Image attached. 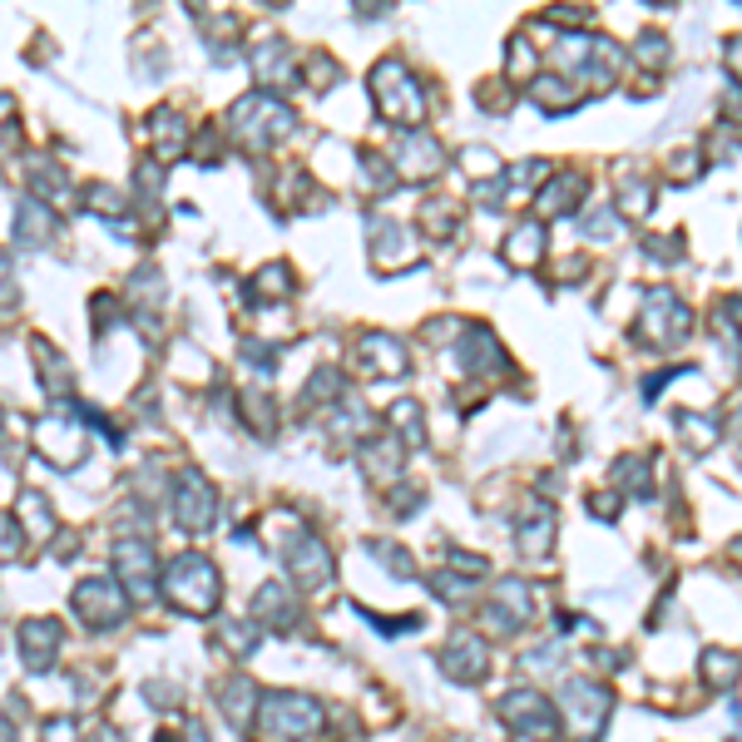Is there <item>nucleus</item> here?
I'll use <instances>...</instances> for the list:
<instances>
[{
  "label": "nucleus",
  "mask_w": 742,
  "mask_h": 742,
  "mask_svg": "<svg viewBox=\"0 0 742 742\" xmlns=\"http://www.w3.org/2000/svg\"><path fill=\"white\" fill-rule=\"evenodd\" d=\"M164 594L188 613V619H208L218 609V594H223V579H218L213 560L208 554H174L164 569Z\"/></svg>",
  "instance_id": "nucleus-1"
},
{
  "label": "nucleus",
  "mask_w": 742,
  "mask_h": 742,
  "mask_svg": "<svg viewBox=\"0 0 742 742\" xmlns=\"http://www.w3.org/2000/svg\"><path fill=\"white\" fill-rule=\"evenodd\" d=\"M228 134H233L243 148L263 154V148H273L277 139L292 134V109H287L283 99H273L267 89H257V95H243V99L233 104V114H228Z\"/></svg>",
  "instance_id": "nucleus-2"
},
{
  "label": "nucleus",
  "mask_w": 742,
  "mask_h": 742,
  "mask_svg": "<svg viewBox=\"0 0 742 742\" xmlns=\"http://www.w3.org/2000/svg\"><path fill=\"white\" fill-rule=\"evenodd\" d=\"M372 89H376V104H381V114L391 119L401 134H411L416 124L425 119V89L421 79L406 69V59H381V65L372 69Z\"/></svg>",
  "instance_id": "nucleus-3"
},
{
  "label": "nucleus",
  "mask_w": 742,
  "mask_h": 742,
  "mask_svg": "<svg viewBox=\"0 0 742 742\" xmlns=\"http://www.w3.org/2000/svg\"><path fill=\"white\" fill-rule=\"evenodd\" d=\"M257 718H263V732L277 742H307L322 732V702L307 698V693H292V688H277V693H263L257 702Z\"/></svg>",
  "instance_id": "nucleus-4"
},
{
  "label": "nucleus",
  "mask_w": 742,
  "mask_h": 742,
  "mask_svg": "<svg viewBox=\"0 0 742 742\" xmlns=\"http://www.w3.org/2000/svg\"><path fill=\"white\" fill-rule=\"evenodd\" d=\"M500 718H505V728H514L520 738H530V742H554L560 738V712H554V702L544 698V693H534V688L505 693Z\"/></svg>",
  "instance_id": "nucleus-5"
},
{
  "label": "nucleus",
  "mask_w": 742,
  "mask_h": 742,
  "mask_svg": "<svg viewBox=\"0 0 742 742\" xmlns=\"http://www.w3.org/2000/svg\"><path fill=\"white\" fill-rule=\"evenodd\" d=\"M114 584L129 594V603H148L158 594V564L148 540H119L114 544Z\"/></svg>",
  "instance_id": "nucleus-6"
},
{
  "label": "nucleus",
  "mask_w": 742,
  "mask_h": 742,
  "mask_svg": "<svg viewBox=\"0 0 742 742\" xmlns=\"http://www.w3.org/2000/svg\"><path fill=\"white\" fill-rule=\"evenodd\" d=\"M688 332H693V312L678 302V292H673V287H653V292L643 297L639 336H649V342H658V346H673Z\"/></svg>",
  "instance_id": "nucleus-7"
},
{
  "label": "nucleus",
  "mask_w": 742,
  "mask_h": 742,
  "mask_svg": "<svg viewBox=\"0 0 742 742\" xmlns=\"http://www.w3.org/2000/svg\"><path fill=\"white\" fill-rule=\"evenodd\" d=\"M69 599H75V613H79V619H85L95 633L119 629V623H124V613H129V594L119 589L114 579H79Z\"/></svg>",
  "instance_id": "nucleus-8"
},
{
  "label": "nucleus",
  "mask_w": 742,
  "mask_h": 742,
  "mask_svg": "<svg viewBox=\"0 0 742 742\" xmlns=\"http://www.w3.org/2000/svg\"><path fill=\"white\" fill-rule=\"evenodd\" d=\"M609 708H613V698L603 683H594V678L564 683V718H569L574 738H599L603 722H609Z\"/></svg>",
  "instance_id": "nucleus-9"
},
{
  "label": "nucleus",
  "mask_w": 742,
  "mask_h": 742,
  "mask_svg": "<svg viewBox=\"0 0 742 742\" xmlns=\"http://www.w3.org/2000/svg\"><path fill=\"white\" fill-rule=\"evenodd\" d=\"M174 520L188 534H208L218 520V490L198 470H184L174 485Z\"/></svg>",
  "instance_id": "nucleus-10"
},
{
  "label": "nucleus",
  "mask_w": 742,
  "mask_h": 742,
  "mask_svg": "<svg viewBox=\"0 0 742 742\" xmlns=\"http://www.w3.org/2000/svg\"><path fill=\"white\" fill-rule=\"evenodd\" d=\"M287 574L297 579V589H307V594H317L322 584H332V574H336V564H332V550H326L317 534H292V544H287Z\"/></svg>",
  "instance_id": "nucleus-11"
},
{
  "label": "nucleus",
  "mask_w": 742,
  "mask_h": 742,
  "mask_svg": "<svg viewBox=\"0 0 742 742\" xmlns=\"http://www.w3.org/2000/svg\"><path fill=\"white\" fill-rule=\"evenodd\" d=\"M30 445H35L45 461H55V465H79L85 461V431L69 425L65 416H45V421L30 425Z\"/></svg>",
  "instance_id": "nucleus-12"
},
{
  "label": "nucleus",
  "mask_w": 742,
  "mask_h": 742,
  "mask_svg": "<svg viewBox=\"0 0 742 742\" xmlns=\"http://www.w3.org/2000/svg\"><path fill=\"white\" fill-rule=\"evenodd\" d=\"M59 643H65V623L59 619H25L20 623V663H25L30 673L55 668Z\"/></svg>",
  "instance_id": "nucleus-13"
},
{
  "label": "nucleus",
  "mask_w": 742,
  "mask_h": 742,
  "mask_svg": "<svg viewBox=\"0 0 742 742\" xmlns=\"http://www.w3.org/2000/svg\"><path fill=\"white\" fill-rule=\"evenodd\" d=\"M441 668H445V678H455V683H480L485 673H490V649H485V639H475V633H451L441 649Z\"/></svg>",
  "instance_id": "nucleus-14"
},
{
  "label": "nucleus",
  "mask_w": 742,
  "mask_h": 742,
  "mask_svg": "<svg viewBox=\"0 0 742 742\" xmlns=\"http://www.w3.org/2000/svg\"><path fill=\"white\" fill-rule=\"evenodd\" d=\"M372 263L381 267V273H401V267H416L421 263V247L411 243V233H406L401 223H391V218H372Z\"/></svg>",
  "instance_id": "nucleus-15"
},
{
  "label": "nucleus",
  "mask_w": 742,
  "mask_h": 742,
  "mask_svg": "<svg viewBox=\"0 0 742 742\" xmlns=\"http://www.w3.org/2000/svg\"><path fill=\"white\" fill-rule=\"evenodd\" d=\"M530 589H524L520 579H505L500 594H495L490 603H485V629L490 633H514L524 619H530Z\"/></svg>",
  "instance_id": "nucleus-16"
},
{
  "label": "nucleus",
  "mask_w": 742,
  "mask_h": 742,
  "mask_svg": "<svg viewBox=\"0 0 742 742\" xmlns=\"http://www.w3.org/2000/svg\"><path fill=\"white\" fill-rule=\"evenodd\" d=\"M356 366L366 376H406V346L386 332H366L356 342Z\"/></svg>",
  "instance_id": "nucleus-17"
},
{
  "label": "nucleus",
  "mask_w": 742,
  "mask_h": 742,
  "mask_svg": "<svg viewBox=\"0 0 742 742\" xmlns=\"http://www.w3.org/2000/svg\"><path fill=\"white\" fill-rule=\"evenodd\" d=\"M584 193H589V178H584V168H564V174H554V178H544V184H540L534 208H540L544 218H560V213H569Z\"/></svg>",
  "instance_id": "nucleus-18"
},
{
  "label": "nucleus",
  "mask_w": 742,
  "mask_h": 742,
  "mask_svg": "<svg viewBox=\"0 0 742 742\" xmlns=\"http://www.w3.org/2000/svg\"><path fill=\"white\" fill-rule=\"evenodd\" d=\"M396 164H401L406 178H431V174H441V144L425 129L396 134Z\"/></svg>",
  "instance_id": "nucleus-19"
},
{
  "label": "nucleus",
  "mask_w": 742,
  "mask_h": 742,
  "mask_svg": "<svg viewBox=\"0 0 742 742\" xmlns=\"http://www.w3.org/2000/svg\"><path fill=\"white\" fill-rule=\"evenodd\" d=\"M253 619L263 623V629L283 633V629H292V623L302 619V603H297L292 589H283V584H263L257 599H253Z\"/></svg>",
  "instance_id": "nucleus-20"
},
{
  "label": "nucleus",
  "mask_w": 742,
  "mask_h": 742,
  "mask_svg": "<svg viewBox=\"0 0 742 742\" xmlns=\"http://www.w3.org/2000/svg\"><path fill=\"white\" fill-rule=\"evenodd\" d=\"M257 702H263V693H257L253 678H243V673H233L228 683H218V708L228 712V722H233L237 732H247V722L257 718Z\"/></svg>",
  "instance_id": "nucleus-21"
},
{
  "label": "nucleus",
  "mask_w": 742,
  "mask_h": 742,
  "mask_svg": "<svg viewBox=\"0 0 742 742\" xmlns=\"http://www.w3.org/2000/svg\"><path fill=\"white\" fill-rule=\"evenodd\" d=\"M15 514H20V534H25L30 544H45V540H55V510H49V500L40 490H20V505H15Z\"/></svg>",
  "instance_id": "nucleus-22"
},
{
  "label": "nucleus",
  "mask_w": 742,
  "mask_h": 742,
  "mask_svg": "<svg viewBox=\"0 0 742 742\" xmlns=\"http://www.w3.org/2000/svg\"><path fill=\"white\" fill-rule=\"evenodd\" d=\"M461 356H465V372H505V352L490 326H470L461 336Z\"/></svg>",
  "instance_id": "nucleus-23"
},
{
  "label": "nucleus",
  "mask_w": 742,
  "mask_h": 742,
  "mask_svg": "<svg viewBox=\"0 0 742 742\" xmlns=\"http://www.w3.org/2000/svg\"><path fill=\"white\" fill-rule=\"evenodd\" d=\"M148 139H154V154L164 158H178L188 148V124L174 114V109H154V119H148Z\"/></svg>",
  "instance_id": "nucleus-24"
},
{
  "label": "nucleus",
  "mask_w": 742,
  "mask_h": 742,
  "mask_svg": "<svg viewBox=\"0 0 742 742\" xmlns=\"http://www.w3.org/2000/svg\"><path fill=\"white\" fill-rule=\"evenodd\" d=\"M534 104H540L544 114H569V109L584 104V85H569V79H560V75H540L534 79Z\"/></svg>",
  "instance_id": "nucleus-25"
},
{
  "label": "nucleus",
  "mask_w": 742,
  "mask_h": 742,
  "mask_svg": "<svg viewBox=\"0 0 742 742\" xmlns=\"http://www.w3.org/2000/svg\"><path fill=\"white\" fill-rule=\"evenodd\" d=\"M362 470L372 475V480L391 485L396 475H401V441H396V435H381V441H366V445H362Z\"/></svg>",
  "instance_id": "nucleus-26"
},
{
  "label": "nucleus",
  "mask_w": 742,
  "mask_h": 742,
  "mask_svg": "<svg viewBox=\"0 0 742 742\" xmlns=\"http://www.w3.org/2000/svg\"><path fill=\"white\" fill-rule=\"evenodd\" d=\"M554 544V514H530V520H520V530H514V550H520V560L540 564L544 554H550Z\"/></svg>",
  "instance_id": "nucleus-27"
},
{
  "label": "nucleus",
  "mask_w": 742,
  "mask_h": 742,
  "mask_svg": "<svg viewBox=\"0 0 742 742\" xmlns=\"http://www.w3.org/2000/svg\"><path fill=\"white\" fill-rule=\"evenodd\" d=\"M253 69L257 79H267V85H292V49H287V40H267V45L253 49Z\"/></svg>",
  "instance_id": "nucleus-28"
},
{
  "label": "nucleus",
  "mask_w": 742,
  "mask_h": 742,
  "mask_svg": "<svg viewBox=\"0 0 742 742\" xmlns=\"http://www.w3.org/2000/svg\"><path fill=\"white\" fill-rule=\"evenodd\" d=\"M30 352L40 356V386H45L49 396H65V391H69V366H65V356H59L55 346L45 342V336H35V342H30Z\"/></svg>",
  "instance_id": "nucleus-29"
},
{
  "label": "nucleus",
  "mask_w": 742,
  "mask_h": 742,
  "mask_svg": "<svg viewBox=\"0 0 742 742\" xmlns=\"http://www.w3.org/2000/svg\"><path fill=\"white\" fill-rule=\"evenodd\" d=\"M505 257H510L514 267H534L544 257V228L540 223H520L510 233V243H505Z\"/></svg>",
  "instance_id": "nucleus-30"
},
{
  "label": "nucleus",
  "mask_w": 742,
  "mask_h": 742,
  "mask_svg": "<svg viewBox=\"0 0 742 742\" xmlns=\"http://www.w3.org/2000/svg\"><path fill=\"white\" fill-rule=\"evenodd\" d=\"M698 668L708 673L712 688H732V683L742 678V658H738V653H728V649H702Z\"/></svg>",
  "instance_id": "nucleus-31"
},
{
  "label": "nucleus",
  "mask_w": 742,
  "mask_h": 742,
  "mask_svg": "<svg viewBox=\"0 0 742 742\" xmlns=\"http://www.w3.org/2000/svg\"><path fill=\"white\" fill-rule=\"evenodd\" d=\"M386 425H396L401 431V445H421L425 441V416L416 401H396L391 411H386Z\"/></svg>",
  "instance_id": "nucleus-32"
},
{
  "label": "nucleus",
  "mask_w": 742,
  "mask_h": 742,
  "mask_svg": "<svg viewBox=\"0 0 742 742\" xmlns=\"http://www.w3.org/2000/svg\"><path fill=\"white\" fill-rule=\"evenodd\" d=\"M15 228H20V237H30V243L40 247V243L49 237V228H55V218H49V208L40 203V198H25V203H20Z\"/></svg>",
  "instance_id": "nucleus-33"
},
{
  "label": "nucleus",
  "mask_w": 742,
  "mask_h": 742,
  "mask_svg": "<svg viewBox=\"0 0 742 742\" xmlns=\"http://www.w3.org/2000/svg\"><path fill=\"white\" fill-rule=\"evenodd\" d=\"M619 208H623L629 218H643V213L653 208V188L643 184L639 174H619Z\"/></svg>",
  "instance_id": "nucleus-34"
},
{
  "label": "nucleus",
  "mask_w": 742,
  "mask_h": 742,
  "mask_svg": "<svg viewBox=\"0 0 742 742\" xmlns=\"http://www.w3.org/2000/svg\"><path fill=\"white\" fill-rule=\"evenodd\" d=\"M253 292H257V297H273V302H277V297L292 292V273H287L283 263L263 267V273H257V287H253Z\"/></svg>",
  "instance_id": "nucleus-35"
},
{
  "label": "nucleus",
  "mask_w": 742,
  "mask_h": 742,
  "mask_svg": "<svg viewBox=\"0 0 742 742\" xmlns=\"http://www.w3.org/2000/svg\"><path fill=\"white\" fill-rule=\"evenodd\" d=\"M372 554H381V564L396 574V579H416V564L406 550H396V544H386V540H372Z\"/></svg>",
  "instance_id": "nucleus-36"
},
{
  "label": "nucleus",
  "mask_w": 742,
  "mask_h": 742,
  "mask_svg": "<svg viewBox=\"0 0 742 742\" xmlns=\"http://www.w3.org/2000/svg\"><path fill=\"white\" fill-rule=\"evenodd\" d=\"M461 168H470V178L490 184V178L500 174V158H495L490 148H465V154H461Z\"/></svg>",
  "instance_id": "nucleus-37"
},
{
  "label": "nucleus",
  "mask_w": 742,
  "mask_h": 742,
  "mask_svg": "<svg viewBox=\"0 0 742 742\" xmlns=\"http://www.w3.org/2000/svg\"><path fill=\"white\" fill-rule=\"evenodd\" d=\"M421 223L431 228L435 237H445V233L455 228V203H451V198H435L431 208H421Z\"/></svg>",
  "instance_id": "nucleus-38"
},
{
  "label": "nucleus",
  "mask_w": 742,
  "mask_h": 742,
  "mask_svg": "<svg viewBox=\"0 0 742 742\" xmlns=\"http://www.w3.org/2000/svg\"><path fill=\"white\" fill-rule=\"evenodd\" d=\"M505 69H510V79H530V69H534V49H530V40H524V35H514V40H510V59H505Z\"/></svg>",
  "instance_id": "nucleus-39"
},
{
  "label": "nucleus",
  "mask_w": 742,
  "mask_h": 742,
  "mask_svg": "<svg viewBox=\"0 0 742 742\" xmlns=\"http://www.w3.org/2000/svg\"><path fill=\"white\" fill-rule=\"evenodd\" d=\"M243 416L253 421L257 435H273V406H263V396H257V391L243 396Z\"/></svg>",
  "instance_id": "nucleus-40"
},
{
  "label": "nucleus",
  "mask_w": 742,
  "mask_h": 742,
  "mask_svg": "<svg viewBox=\"0 0 742 742\" xmlns=\"http://www.w3.org/2000/svg\"><path fill=\"white\" fill-rule=\"evenodd\" d=\"M633 59H643L649 69L668 65V40H663V35H643V40H639V49H633Z\"/></svg>",
  "instance_id": "nucleus-41"
},
{
  "label": "nucleus",
  "mask_w": 742,
  "mask_h": 742,
  "mask_svg": "<svg viewBox=\"0 0 742 742\" xmlns=\"http://www.w3.org/2000/svg\"><path fill=\"white\" fill-rule=\"evenodd\" d=\"M218 639H223V649H233L237 658H247V653L257 649V639H253V629H247V623H228Z\"/></svg>",
  "instance_id": "nucleus-42"
},
{
  "label": "nucleus",
  "mask_w": 742,
  "mask_h": 742,
  "mask_svg": "<svg viewBox=\"0 0 742 742\" xmlns=\"http://www.w3.org/2000/svg\"><path fill=\"white\" fill-rule=\"evenodd\" d=\"M678 431L688 435V445H712V441H718V425L698 421V416H678Z\"/></svg>",
  "instance_id": "nucleus-43"
},
{
  "label": "nucleus",
  "mask_w": 742,
  "mask_h": 742,
  "mask_svg": "<svg viewBox=\"0 0 742 742\" xmlns=\"http://www.w3.org/2000/svg\"><path fill=\"white\" fill-rule=\"evenodd\" d=\"M560 658H564L560 643H550V649H530L524 653V673H554L560 668Z\"/></svg>",
  "instance_id": "nucleus-44"
},
{
  "label": "nucleus",
  "mask_w": 742,
  "mask_h": 742,
  "mask_svg": "<svg viewBox=\"0 0 742 742\" xmlns=\"http://www.w3.org/2000/svg\"><path fill=\"white\" fill-rule=\"evenodd\" d=\"M20 540H25V534H20V524H10V514H0V564H10L20 554Z\"/></svg>",
  "instance_id": "nucleus-45"
},
{
  "label": "nucleus",
  "mask_w": 742,
  "mask_h": 742,
  "mask_svg": "<svg viewBox=\"0 0 742 742\" xmlns=\"http://www.w3.org/2000/svg\"><path fill=\"white\" fill-rule=\"evenodd\" d=\"M693 174H698V154H693V148L673 154V164H668V184H688Z\"/></svg>",
  "instance_id": "nucleus-46"
},
{
  "label": "nucleus",
  "mask_w": 742,
  "mask_h": 742,
  "mask_svg": "<svg viewBox=\"0 0 742 742\" xmlns=\"http://www.w3.org/2000/svg\"><path fill=\"white\" fill-rule=\"evenodd\" d=\"M40 742H79V732L69 718H49L45 728H40Z\"/></svg>",
  "instance_id": "nucleus-47"
},
{
  "label": "nucleus",
  "mask_w": 742,
  "mask_h": 742,
  "mask_svg": "<svg viewBox=\"0 0 742 742\" xmlns=\"http://www.w3.org/2000/svg\"><path fill=\"white\" fill-rule=\"evenodd\" d=\"M89 208H99V213H124L119 193H114V188H104V184H95V188H89Z\"/></svg>",
  "instance_id": "nucleus-48"
},
{
  "label": "nucleus",
  "mask_w": 742,
  "mask_h": 742,
  "mask_svg": "<svg viewBox=\"0 0 742 742\" xmlns=\"http://www.w3.org/2000/svg\"><path fill=\"white\" fill-rule=\"evenodd\" d=\"M544 20H550V25H589V10L564 5V10H544Z\"/></svg>",
  "instance_id": "nucleus-49"
},
{
  "label": "nucleus",
  "mask_w": 742,
  "mask_h": 742,
  "mask_svg": "<svg viewBox=\"0 0 742 742\" xmlns=\"http://www.w3.org/2000/svg\"><path fill=\"white\" fill-rule=\"evenodd\" d=\"M0 302H15V287H10V257L0 253Z\"/></svg>",
  "instance_id": "nucleus-50"
},
{
  "label": "nucleus",
  "mask_w": 742,
  "mask_h": 742,
  "mask_svg": "<svg viewBox=\"0 0 742 742\" xmlns=\"http://www.w3.org/2000/svg\"><path fill=\"white\" fill-rule=\"evenodd\" d=\"M609 228H613V218H609V208H599V213H589V233H609Z\"/></svg>",
  "instance_id": "nucleus-51"
},
{
  "label": "nucleus",
  "mask_w": 742,
  "mask_h": 742,
  "mask_svg": "<svg viewBox=\"0 0 742 742\" xmlns=\"http://www.w3.org/2000/svg\"><path fill=\"white\" fill-rule=\"evenodd\" d=\"M89 742H124V732H119V728H109V722H99V728L89 732Z\"/></svg>",
  "instance_id": "nucleus-52"
},
{
  "label": "nucleus",
  "mask_w": 742,
  "mask_h": 742,
  "mask_svg": "<svg viewBox=\"0 0 742 742\" xmlns=\"http://www.w3.org/2000/svg\"><path fill=\"white\" fill-rule=\"evenodd\" d=\"M728 69L742 79V40H728Z\"/></svg>",
  "instance_id": "nucleus-53"
},
{
  "label": "nucleus",
  "mask_w": 742,
  "mask_h": 742,
  "mask_svg": "<svg viewBox=\"0 0 742 742\" xmlns=\"http://www.w3.org/2000/svg\"><path fill=\"white\" fill-rule=\"evenodd\" d=\"M184 742H208V732H203V722H188V728H184Z\"/></svg>",
  "instance_id": "nucleus-54"
},
{
  "label": "nucleus",
  "mask_w": 742,
  "mask_h": 742,
  "mask_svg": "<svg viewBox=\"0 0 742 742\" xmlns=\"http://www.w3.org/2000/svg\"><path fill=\"white\" fill-rule=\"evenodd\" d=\"M0 742H15V728H10V718H0Z\"/></svg>",
  "instance_id": "nucleus-55"
},
{
  "label": "nucleus",
  "mask_w": 742,
  "mask_h": 742,
  "mask_svg": "<svg viewBox=\"0 0 742 742\" xmlns=\"http://www.w3.org/2000/svg\"><path fill=\"white\" fill-rule=\"evenodd\" d=\"M732 425H738V435H742V416H738V421H732Z\"/></svg>",
  "instance_id": "nucleus-56"
}]
</instances>
